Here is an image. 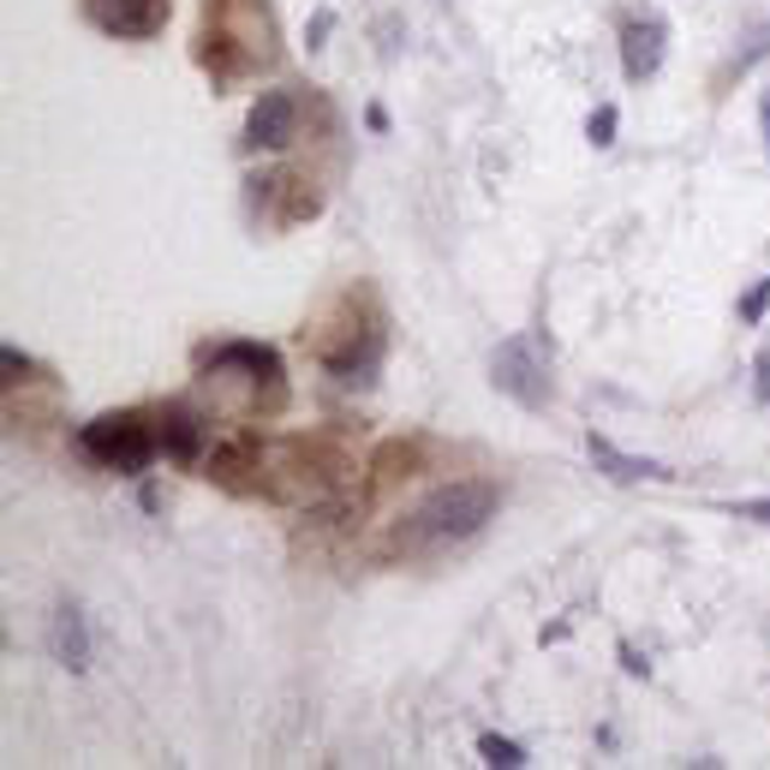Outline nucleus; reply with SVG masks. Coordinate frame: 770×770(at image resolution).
<instances>
[{"mask_svg":"<svg viewBox=\"0 0 770 770\" xmlns=\"http://www.w3.org/2000/svg\"><path fill=\"white\" fill-rule=\"evenodd\" d=\"M496 508H502V484L454 478V484H442V491L424 496L419 508L394 526L389 544L401 556H424V550H442V544H466V538H478V531L496 520Z\"/></svg>","mask_w":770,"mask_h":770,"instance_id":"obj_1","label":"nucleus"},{"mask_svg":"<svg viewBox=\"0 0 770 770\" xmlns=\"http://www.w3.org/2000/svg\"><path fill=\"white\" fill-rule=\"evenodd\" d=\"M78 454L108 472H144L161 454V436L144 412H102L78 431Z\"/></svg>","mask_w":770,"mask_h":770,"instance_id":"obj_2","label":"nucleus"},{"mask_svg":"<svg viewBox=\"0 0 770 770\" xmlns=\"http://www.w3.org/2000/svg\"><path fill=\"white\" fill-rule=\"evenodd\" d=\"M491 382L508 401H520V407H550V365H544V352H538V340L531 335H508V340H496V352H491Z\"/></svg>","mask_w":770,"mask_h":770,"instance_id":"obj_3","label":"nucleus"},{"mask_svg":"<svg viewBox=\"0 0 770 770\" xmlns=\"http://www.w3.org/2000/svg\"><path fill=\"white\" fill-rule=\"evenodd\" d=\"M84 12H91L96 31L126 36V42L156 36L161 24H168V0H84Z\"/></svg>","mask_w":770,"mask_h":770,"instance_id":"obj_4","label":"nucleus"},{"mask_svg":"<svg viewBox=\"0 0 770 770\" xmlns=\"http://www.w3.org/2000/svg\"><path fill=\"white\" fill-rule=\"evenodd\" d=\"M293 138H299V102L287 91H263L245 114V144H257V150H287Z\"/></svg>","mask_w":770,"mask_h":770,"instance_id":"obj_5","label":"nucleus"},{"mask_svg":"<svg viewBox=\"0 0 770 770\" xmlns=\"http://www.w3.org/2000/svg\"><path fill=\"white\" fill-rule=\"evenodd\" d=\"M586 454H591V466L603 472L610 484H640V478H675L663 461H645V454H627V449H615L603 431H586Z\"/></svg>","mask_w":770,"mask_h":770,"instance_id":"obj_6","label":"nucleus"},{"mask_svg":"<svg viewBox=\"0 0 770 770\" xmlns=\"http://www.w3.org/2000/svg\"><path fill=\"white\" fill-rule=\"evenodd\" d=\"M663 42H669V31H663L657 19H633V24H621V72H627L633 84L657 78V66H663Z\"/></svg>","mask_w":770,"mask_h":770,"instance_id":"obj_7","label":"nucleus"},{"mask_svg":"<svg viewBox=\"0 0 770 770\" xmlns=\"http://www.w3.org/2000/svg\"><path fill=\"white\" fill-rule=\"evenodd\" d=\"M203 365L210 370H251L257 382H270V389L281 394V359L270 347H257V340H221V347L203 352Z\"/></svg>","mask_w":770,"mask_h":770,"instance_id":"obj_8","label":"nucleus"},{"mask_svg":"<svg viewBox=\"0 0 770 770\" xmlns=\"http://www.w3.org/2000/svg\"><path fill=\"white\" fill-rule=\"evenodd\" d=\"M257 466H263L257 436H233V442H221V449L210 454V478L228 484V491H251L257 478H245V472H257Z\"/></svg>","mask_w":770,"mask_h":770,"instance_id":"obj_9","label":"nucleus"},{"mask_svg":"<svg viewBox=\"0 0 770 770\" xmlns=\"http://www.w3.org/2000/svg\"><path fill=\"white\" fill-rule=\"evenodd\" d=\"M156 436H161V454H168L173 466H191V461L203 454V424L191 419L186 407H168V412H161V419H156Z\"/></svg>","mask_w":770,"mask_h":770,"instance_id":"obj_10","label":"nucleus"},{"mask_svg":"<svg viewBox=\"0 0 770 770\" xmlns=\"http://www.w3.org/2000/svg\"><path fill=\"white\" fill-rule=\"evenodd\" d=\"M54 657H61L66 669H91V633H84V615L78 610L54 615Z\"/></svg>","mask_w":770,"mask_h":770,"instance_id":"obj_11","label":"nucleus"},{"mask_svg":"<svg viewBox=\"0 0 770 770\" xmlns=\"http://www.w3.org/2000/svg\"><path fill=\"white\" fill-rule=\"evenodd\" d=\"M478 759L491 770H520L526 747H520V740H508V735H478Z\"/></svg>","mask_w":770,"mask_h":770,"instance_id":"obj_12","label":"nucleus"},{"mask_svg":"<svg viewBox=\"0 0 770 770\" xmlns=\"http://www.w3.org/2000/svg\"><path fill=\"white\" fill-rule=\"evenodd\" d=\"M615 126H621V114L610 108V102H603V108H591V120H586V138L598 144V150H610V144H615Z\"/></svg>","mask_w":770,"mask_h":770,"instance_id":"obj_13","label":"nucleus"},{"mask_svg":"<svg viewBox=\"0 0 770 770\" xmlns=\"http://www.w3.org/2000/svg\"><path fill=\"white\" fill-rule=\"evenodd\" d=\"M764 310H770V281H752L747 299H740V323H764Z\"/></svg>","mask_w":770,"mask_h":770,"instance_id":"obj_14","label":"nucleus"},{"mask_svg":"<svg viewBox=\"0 0 770 770\" xmlns=\"http://www.w3.org/2000/svg\"><path fill=\"white\" fill-rule=\"evenodd\" d=\"M729 514H735V520H759V526H770V496H752V502H729Z\"/></svg>","mask_w":770,"mask_h":770,"instance_id":"obj_15","label":"nucleus"},{"mask_svg":"<svg viewBox=\"0 0 770 770\" xmlns=\"http://www.w3.org/2000/svg\"><path fill=\"white\" fill-rule=\"evenodd\" d=\"M0 365H7V382H24V370H31V352H19V347H0Z\"/></svg>","mask_w":770,"mask_h":770,"instance_id":"obj_16","label":"nucleus"},{"mask_svg":"<svg viewBox=\"0 0 770 770\" xmlns=\"http://www.w3.org/2000/svg\"><path fill=\"white\" fill-rule=\"evenodd\" d=\"M335 31V12H317V19H310V31H305V49H323V36Z\"/></svg>","mask_w":770,"mask_h":770,"instance_id":"obj_17","label":"nucleus"},{"mask_svg":"<svg viewBox=\"0 0 770 770\" xmlns=\"http://www.w3.org/2000/svg\"><path fill=\"white\" fill-rule=\"evenodd\" d=\"M621 669H627V675H651V663H645L633 645H621Z\"/></svg>","mask_w":770,"mask_h":770,"instance_id":"obj_18","label":"nucleus"},{"mask_svg":"<svg viewBox=\"0 0 770 770\" xmlns=\"http://www.w3.org/2000/svg\"><path fill=\"white\" fill-rule=\"evenodd\" d=\"M759 131H764V156H770V91L759 96Z\"/></svg>","mask_w":770,"mask_h":770,"instance_id":"obj_19","label":"nucleus"},{"mask_svg":"<svg viewBox=\"0 0 770 770\" xmlns=\"http://www.w3.org/2000/svg\"><path fill=\"white\" fill-rule=\"evenodd\" d=\"M365 126H370V131H389V114H382L377 102H370V108H365Z\"/></svg>","mask_w":770,"mask_h":770,"instance_id":"obj_20","label":"nucleus"},{"mask_svg":"<svg viewBox=\"0 0 770 770\" xmlns=\"http://www.w3.org/2000/svg\"><path fill=\"white\" fill-rule=\"evenodd\" d=\"M759 401H770V352H759Z\"/></svg>","mask_w":770,"mask_h":770,"instance_id":"obj_21","label":"nucleus"}]
</instances>
